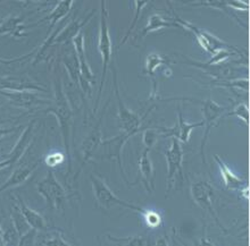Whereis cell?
I'll use <instances>...</instances> for the list:
<instances>
[{"instance_id": "obj_38", "label": "cell", "mask_w": 250, "mask_h": 246, "mask_svg": "<svg viewBox=\"0 0 250 246\" xmlns=\"http://www.w3.org/2000/svg\"><path fill=\"white\" fill-rule=\"evenodd\" d=\"M44 238H47V240L39 242V244H43V245H71L69 242L64 240V237H62L61 234H58V231H56V234L49 235V237H44Z\"/></svg>"}, {"instance_id": "obj_27", "label": "cell", "mask_w": 250, "mask_h": 246, "mask_svg": "<svg viewBox=\"0 0 250 246\" xmlns=\"http://www.w3.org/2000/svg\"><path fill=\"white\" fill-rule=\"evenodd\" d=\"M73 2H74V0H60L57 5L55 6V8L51 10L49 15L42 19V22L47 20L49 23L50 29H53L56 24L60 23L61 20L64 19L68 15L69 12L72 10Z\"/></svg>"}, {"instance_id": "obj_2", "label": "cell", "mask_w": 250, "mask_h": 246, "mask_svg": "<svg viewBox=\"0 0 250 246\" xmlns=\"http://www.w3.org/2000/svg\"><path fill=\"white\" fill-rule=\"evenodd\" d=\"M108 9H107V0H100V23H99V36H98V50L103 61V76L102 82L98 90V95L96 99L95 113L98 108L100 98L103 95V88L106 81V74L108 72L110 61L113 56V44L110 39L109 25H108Z\"/></svg>"}, {"instance_id": "obj_22", "label": "cell", "mask_w": 250, "mask_h": 246, "mask_svg": "<svg viewBox=\"0 0 250 246\" xmlns=\"http://www.w3.org/2000/svg\"><path fill=\"white\" fill-rule=\"evenodd\" d=\"M17 206H19L21 212H22L23 217L25 218L26 223L29 224L31 228H34L38 231H48L49 230V225H48L47 220L44 219L42 214L37 212L32 208H30L27 204L24 202L22 197H17Z\"/></svg>"}, {"instance_id": "obj_11", "label": "cell", "mask_w": 250, "mask_h": 246, "mask_svg": "<svg viewBox=\"0 0 250 246\" xmlns=\"http://www.w3.org/2000/svg\"><path fill=\"white\" fill-rule=\"evenodd\" d=\"M166 164H167V178H166V192H169L172 189L173 185L176 182V179H180V182H183V149L181 147L180 141L172 137L171 148L165 152Z\"/></svg>"}, {"instance_id": "obj_16", "label": "cell", "mask_w": 250, "mask_h": 246, "mask_svg": "<svg viewBox=\"0 0 250 246\" xmlns=\"http://www.w3.org/2000/svg\"><path fill=\"white\" fill-rule=\"evenodd\" d=\"M95 14V10L86 16V19H73L72 22H69L67 25L62 27V30L61 32H55L51 34V37L48 39L46 42L43 43L44 47L47 48H51L54 44H62V43H68L71 42L73 38L75 36H78V33L83 31V27H84L86 24L89 23V20L91 19V17Z\"/></svg>"}, {"instance_id": "obj_32", "label": "cell", "mask_w": 250, "mask_h": 246, "mask_svg": "<svg viewBox=\"0 0 250 246\" xmlns=\"http://www.w3.org/2000/svg\"><path fill=\"white\" fill-rule=\"evenodd\" d=\"M139 214L142 217V219L146 223V225L149 228H158L161 226L162 223H163V218L161 216V213L156 212V211H152V210H146V209H142Z\"/></svg>"}, {"instance_id": "obj_14", "label": "cell", "mask_w": 250, "mask_h": 246, "mask_svg": "<svg viewBox=\"0 0 250 246\" xmlns=\"http://www.w3.org/2000/svg\"><path fill=\"white\" fill-rule=\"evenodd\" d=\"M204 123L203 120L198 123H188L186 119L183 118L181 108L178 107V119H176V123L174 126L172 127H157V131L159 134H162L163 137H174L180 142H183V143H188L190 140L191 133H192L193 130L196 128L203 127Z\"/></svg>"}, {"instance_id": "obj_26", "label": "cell", "mask_w": 250, "mask_h": 246, "mask_svg": "<svg viewBox=\"0 0 250 246\" xmlns=\"http://www.w3.org/2000/svg\"><path fill=\"white\" fill-rule=\"evenodd\" d=\"M167 27H179V29H182L180 26V24L176 22L174 19H165L159 14H152V15L149 17L147 25L144 27L142 30L141 37L145 38L146 36H148L149 33L156 32V31H159L162 29H167Z\"/></svg>"}, {"instance_id": "obj_43", "label": "cell", "mask_w": 250, "mask_h": 246, "mask_svg": "<svg viewBox=\"0 0 250 246\" xmlns=\"http://www.w3.org/2000/svg\"><path fill=\"white\" fill-rule=\"evenodd\" d=\"M40 2V1H42V0H29V2Z\"/></svg>"}, {"instance_id": "obj_15", "label": "cell", "mask_w": 250, "mask_h": 246, "mask_svg": "<svg viewBox=\"0 0 250 246\" xmlns=\"http://www.w3.org/2000/svg\"><path fill=\"white\" fill-rule=\"evenodd\" d=\"M0 95L5 96L10 105L23 109H32L37 106L50 103V100L41 98L36 91H8L0 89Z\"/></svg>"}, {"instance_id": "obj_34", "label": "cell", "mask_w": 250, "mask_h": 246, "mask_svg": "<svg viewBox=\"0 0 250 246\" xmlns=\"http://www.w3.org/2000/svg\"><path fill=\"white\" fill-rule=\"evenodd\" d=\"M159 132L155 128H145L142 130V143L146 148L151 149L158 141Z\"/></svg>"}, {"instance_id": "obj_23", "label": "cell", "mask_w": 250, "mask_h": 246, "mask_svg": "<svg viewBox=\"0 0 250 246\" xmlns=\"http://www.w3.org/2000/svg\"><path fill=\"white\" fill-rule=\"evenodd\" d=\"M171 60L167 57H164L163 55H159L157 53H151L149 54L145 61V69L144 73L146 75H148L149 77H151L152 83H154V88H152L151 92V99L156 98L157 95V89H156V72L159 67L162 66H168Z\"/></svg>"}, {"instance_id": "obj_33", "label": "cell", "mask_w": 250, "mask_h": 246, "mask_svg": "<svg viewBox=\"0 0 250 246\" xmlns=\"http://www.w3.org/2000/svg\"><path fill=\"white\" fill-rule=\"evenodd\" d=\"M227 116H234L237 117L244 122L246 126H249V108L246 103L241 102L239 103L238 106H235V108H233L231 112H229L227 114Z\"/></svg>"}, {"instance_id": "obj_45", "label": "cell", "mask_w": 250, "mask_h": 246, "mask_svg": "<svg viewBox=\"0 0 250 246\" xmlns=\"http://www.w3.org/2000/svg\"><path fill=\"white\" fill-rule=\"evenodd\" d=\"M0 123H2V122H0Z\"/></svg>"}, {"instance_id": "obj_1", "label": "cell", "mask_w": 250, "mask_h": 246, "mask_svg": "<svg viewBox=\"0 0 250 246\" xmlns=\"http://www.w3.org/2000/svg\"><path fill=\"white\" fill-rule=\"evenodd\" d=\"M49 108L46 113H50L56 117L62 134V141L64 145L65 155L67 158V175L72 172V152L71 141L73 135V108L69 103L67 95L62 84L61 77H56L54 82V100L50 101Z\"/></svg>"}, {"instance_id": "obj_36", "label": "cell", "mask_w": 250, "mask_h": 246, "mask_svg": "<svg viewBox=\"0 0 250 246\" xmlns=\"http://www.w3.org/2000/svg\"><path fill=\"white\" fill-rule=\"evenodd\" d=\"M66 155L61 153V152H54V153H49L44 159V164H46L49 168L57 167V166L62 165L65 161Z\"/></svg>"}, {"instance_id": "obj_21", "label": "cell", "mask_w": 250, "mask_h": 246, "mask_svg": "<svg viewBox=\"0 0 250 246\" xmlns=\"http://www.w3.org/2000/svg\"><path fill=\"white\" fill-rule=\"evenodd\" d=\"M34 124H36V120H32V122L24 128L20 138L17 140L15 145H14V148L10 150L8 154H6V158L13 159V161L15 162V164H17V162L22 159L23 155L26 153V151L29 150V148L31 147V143H32Z\"/></svg>"}, {"instance_id": "obj_25", "label": "cell", "mask_w": 250, "mask_h": 246, "mask_svg": "<svg viewBox=\"0 0 250 246\" xmlns=\"http://www.w3.org/2000/svg\"><path fill=\"white\" fill-rule=\"evenodd\" d=\"M214 160L216 161L218 168H220L221 176H222V178H223L224 185L227 186L229 189L239 190L240 189H242L245 185H248L247 184L248 182L242 177H240V176L235 175L234 172L232 171L230 168H229V166L225 164V162L222 160V159L218 157L217 154L214 155Z\"/></svg>"}, {"instance_id": "obj_28", "label": "cell", "mask_w": 250, "mask_h": 246, "mask_svg": "<svg viewBox=\"0 0 250 246\" xmlns=\"http://www.w3.org/2000/svg\"><path fill=\"white\" fill-rule=\"evenodd\" d=\"M22 24V17L13 15L5 17V19L0 22V36L12 34L14 37H23V31L25 30V27H23Z\"/></svg>"}, {"instance_id": "obj_37", "label": "cell", "mask_w": 250, "mask_h": 246, "mask_svg": "<svg viewBox=\"0 0 250 246\" xmlns=\"http://www.w3.org/2000/svg\"><path fill=\"white\" fill-rule=\"evenodd\" d=\"M38 231L34 228H30L26 233H24L22 236H20V243L19 245H34L37 243V238H38Z\"/></svg>"}, {"instance_id": "obj_40", "label": "cell", "mask_w": 250, "mask_h": 246, "mask_svg": "<svg viewBox=\"0 0 250 246\" xmlns=\"http://www.w3.org/2000/svg\"><path fill=\"white\" fill-rule=\"evenodd\" d=\"M13 165H15V162L13 161V159L6 158L5 160L0 161V170H2V169H5V168H8V167H10V166H13Z\"/></svg>"}, {"instance_id": "obj_42", "label": "cell", "mask_w": 250, "mask_h": 246, "mask_svg": "<svg viewBox=\"0 0 250 246\" xmlns=\"http://www.w3.org/2000/svg\"><path fill=\"white\" fill-rule=\"evenodd\" d=\"M169 3V0H166ZM175 1H179V2H185V3H190L192 0H175Z\"/></svg>"}, {"instance_id": "obj_35", "label": "cell", "mask_w": 250, "mask_h": 246, "mask_svg": "<svg viewBox=\"0 0 250 246\" xmlns=\"http://www.w3.org/2000/svg\"><path fill=\"white\" fill-rule=\"evenodd\" d=\"M2 238H3V245H19L20 234L17 233V230L15 229V227L13 226V224L3 230Z\"/></svg>"}, {"instance_id": "obj_4", "label": "cell", "mask_w": 250, "mask_h": 246, "mask_svg": "<svg viewBox=\"0 0 250 246\" xmlns=\"http://www.w3.org/2000/svg\"><path fill=\"white\" fill-rule=\"evenodd\" d=\"M37 190L46 201L47 207L50 210H65L66 203L68 200L67 190L58 182L53 169L50 168L47 171L46 176L40 182L37 183Z\"/></svg>"}, {"instance_id": "obj_39", "label": "cell", "mask_w": 250, "mask_h": 246, "mask_svg": "<svg viewBox=\"0 0 250 246\" xmlns=\"http://www.w3.org/2000/svg\"><path fill=\"white\" fill-rule=\"evenodd\" d=\"M19 128L20 127H0V140L3 137L8 136L9 134L14 133V132H16Z\"/></svg>"}, {"instance_id": "obj_18", "label": "cell", "mask_w": 250, "mask_h": 246, "mask_svg": "<svg viewBox=\"0 0 250 246\" xmlns=\"http://www.w3.org/2000/svg\"><path fill=\"white\" fill-rule=\"evenodd\" d=\"M0 89L8 91H36L47 92V89L27 77L20 76H2L0 77Z\"/></svg>"}, {"instance_id": "obj_20", "label": "cell", "mask_w": 250, "mask_h": 246, "mask_svg": "<svg viewBox=\"0 0 250 246\" xmlns=\"http://www.w3.org/2000/svg\"><path fill=\"white\" fill-rule=\"evenodd\" d=\"M39 165V162H33V164H24L17 167L12 172V175L7 178V181L0 186V193L6 192L7 189H15V187L22 185L25 183L32 172L36 170V168Z\"/></svg>"}, {"instance_id": "obj_6", "label": "cell", "mask_w": 250, "mask_h": 246, "mask_svg": "<svg viewBox=\"0 0 250 246\" xmlns=\"http://www.w3.org/2000/svg\"><path fill=\"white\" fill-rule=\"evenodd\" d=\"M113 86H114V93H115L116 100H117V117H119L120 127L123 132L126 133H134L138 134L142 132L144 128L141 127L142 119H145L148 116V114L155 108L152 106L144 116H140L139 114L132 112L128 107L125 105L122 96L120 93V86H119V79H117V72L115 66H113Z\"/></svg>"}, {"instance_id": "obj_30", "label": "cell", "mask_w": 250, "mask_h": 246, "mask_svg": "<svg viewBox=\"0 0 250 246\" xmlns=\"http://www.w3.org/2000/svg\"><path fill=\"white\" fill-rule=\"evenodd\" d=\"M12 224L13 226L15 227L17 233L20 234V236H22L24 233H26V231L31 228L29 226V224L26 223L25 218L23 217V214L21 212L20 208L16 203H14L12 207Z\"/></svg>"}, {"instance_id": "obj_10", "label": "cell", "mask_w": 250, "mask_h": 246, "mask_svg": "<svg viewBox=\"0 0 250 246\" xmlns=\"http://www.w3.org/2000/svg\"><path fill=\"white\" fill-rule=\"evenodd\" d=\"M174 19L180 24V26H181L182 29L189 31V32L193 34L194 38H196L197 42L199 43L200 47L208 54L213 55L215 51L220 49H233V50L238 49V48L227 43L225 41L221 40L220 38L214 36V34H211L210 32H207V31L199 29V27L193 25L192 23L185 20L183 19H181V17H179L178 15H174Z\"/></svg>"}, {"instance_id": "obj_19", "label": "cell", "mask_w": 250, "mask_h": 246, "mask_svg": "<svg viewBox=\"0 0 250 246\" xmlns=\"http://www.w3.org/2000/svg\"><path fill=\"white\" fill-rule=\"evenodd\" d=\"M189 65H192L194 67L200 68L201 71H204L205 74L213 76V77L217 78L218 81H228L234 77V74H237V69L234 66L228 65V64H213V65H207L205 62L200 61H193L190 59Z\"/></svg>"}, {"instance_id": "obj_5", "label": "cell", "mask_w": 250, "mask_h": 246, "mask_svg": "<svg viewBox=\"0 0 250 246\" xmlns=\"http://www.w3.org/2000/svg\"><path fill=\"white\" fill-rule=\"evenodd\" d=\"M134 133H126L123 132L122 134L110 138H103L100 142L99 147L92 155V159H98V160H115L119 166L121 175H122L123 181L128 184V179L126 172L124 170L123 162H122V152L124 145L130 140L132 136H134Z\"/></svg>"}, {"instance_id": "obj_9", "label": "cell", "mask_w": 250, "mask_h": 246, "mask_svg": "<svg viewBox=\"0 0 250 246\" xmlns=\"http://www.w3.org/2000/svg\"><path fill=\"white\" fill-rule=\"evenodd\" d=\"M191 196H192L193 202L204 210L205 212H208L213 217L215 224L221 228L224 233H228L227 228L222 225L220 217L214 208V196H215V189L211 186L209 182L207 181H197L191 184L190 189Z\"/></svg>"}, {"instance_id": "obj_7", "label": "cell", "mask_w": 250, "mask_h": 246, "mask_svg": "<svg viewBox=\"0 0 250 246\" xmlns=\"http://www.w3.org/2000/svg\"><path fill=\"white\" fill-rule=\"evenodd\" d=\"M197 103L201 105V114H203V123H204V135L200 142V157L201 161L204 165H206V144L209 138V134L211 128L216 126L222 117L224 116V114L228 112L227 107H223L218 105L216 101H214L213 99L208 98L206 100H196Z\"/></svg>"}, {"instance_id": "obj_12", "label": "cell", "mask_w": 250, "mask_h": 246, "mask_svg": "<svg viewBox=\"0 0 250 246\" xmlns=\"http://www.w3.org/2000/svg\"><path fill=\"white\" fill-rule=\"evenodd\" d=\"M189 5L196 7H210V8L221 10V12L227 14V15L232 17V19H234L241 26L247 29V25H245V24L241 22V19L235 15V12H237V10L246 13L249 10V5L246 1H244V0H192Z\"/></svg>"}, {"instance_id": "obj_17", "label": "cell", "mask_w": 250, "mask_h": 246, "mask_svg": "<svg viewBox=\"0 0 250 246\" xmlns=\"http://www.w3.org/2000/svg\"><path fill=\"white\" fill-rule=\"evenodd\" d=\"M138 179L135 181L131 186H134L138 184L140 181L142 184L145 185L146 189L149 194H151L155 189V169L154 165H152L151 158H150V149L146 148L142 151L140 160H139V172H138Z\"/></svg>"}, {"instance_id": "obj_3", "label": "cell", "mask_w": 250, "mask_h": 246, "mask_svg": "<svg viewBox=\"0 0 250 246\" xmlns=\"http://www.w3.org/2000/svg\"><path fill=\"white\" fill-rule=\"evenodd\" d=\"M90 183L92 186V193L95 196L96 206L103 210H112L115 207H121L124 209H128L134 211V212H140L142 210L141 207L135 206L133 203L127 202V201L120 199L109 186L107 185L105 179L96 174L90 175Z\"/></svg>"}, {"instance_id": "obj_29", "label": "cell", "mask_w": 250, "mask_h": 246, "mask_svg": "<svg viewBox=\"0 0 250 246\" xmlns=\"http://www.w3.org/2000/svg\"><path fill=\"white\" fill-rule=\"evenodd\" d=\"M105 237L109 242H112V243L119 244V245L144 246V245L151 244L150 240H149V237L146 234H138V235H133V236H127V237H116L110 234H106Z\"/></svg>"}, {"instance_id": "obj_13", "label": "cell", "mask_w": 250, "mask_h": 246, "mask_svg": "<svg viewBox=\"0 0 250 246\" xmlns=\"http://www.w3.org/2000/svg\"><path fill=\"white\" fill-rule=\"evenodd\" d=\"M108 106V102L104 108V112L102 113V116L97 120L95 126L91 130V132L88 134L84 140H83L82 144L80 145V159H81V169L85 164H88L90 160H92V155L95 153L97 148L99 147L100 142L103 140V132H102V125L104 120V116H105L106 108ZM80 169V170H81Z\"/></svg>"}, {"instance_id": "obj_41", "label": "cell", "mask_w": 250, "mask_h": 246, "mask_svg": "<svg viewBox=\"0 0 250 246\" xmlns=\"http://www.w3.org/2000/svg\"><path fill=\"white\" fill-rule=\"evenodd\" d=\"M2 233H3V230L1 229V226H0V245H3V238H2Z\"/></svg>"}, {"instance_id": "obj_44", "label": "cell", "mask_w": 250, "mask_h": 246, "mask_svg": "<svg viewBox=\"0 0 250 246\" xmlns=\"http://www.w3.org/2000/svg\"><path fill=\"white\" fill-rule=\"evenodd\" d=\"M57 1H60V0H57Z\"/></svg>"}, {"instance_id": "obj_8", "label": "cell", "mask_w": 250, "mask_h": 246, "mask_svg": "<svg viewBox=\"0 0 250 246\" xmlns=\"http://www.w3.org/2000/svg\"><path fill=\"white\" fill-rule=\"evenodd\" d=\"M72 44L73 48H74L76 57H78L79 60V66H80V90H81L83 96H89L91 98L92 96V85L96 84V77L93 75L91 71V67H90L88 59H86L85 55V47H84V33L83 31L78 33V36H75L72 39Z\"/></svg>"}, {"instance_id": "obj_24", "label": "cell", "mask_w": 250, "mask_h": 246, "mask_svg": "<svg viewBox=\"0 0 250 246\" xmlns=\"http://www.w3.org/2000/svg\"><path fill=\"white\" fill-rule=\"evenodd\" d=\"M62 65L65 66L66 71H67L69 81L80 90V77H81V75H80V66L72 42L71 47H69L68 49H66L65 53L62 54ZM80 91H81V90H80Z\"/></svg>"}, {"instance_id": "obj_31", "label": "cell", "mask_w": 250, "mask_h": 246, "mask_svg": "<svg viewBox=\"0 0 250 246\" xmlns=\"http://www.w3.org/2000/svg\"><path fill=\"white\" fill-rule=\"evenodd\" d=\"M149 2H150V0H134V15H133V19H132V22L130 24V26H128L126 34L124 36L123 40L121 41L120 46H122V44H124L128 40L131 32L134 30V27L137 26V24L139 22V19H140L141 12L144 10L145 7L147 6Z\"/></svg>"}]
</instances>
